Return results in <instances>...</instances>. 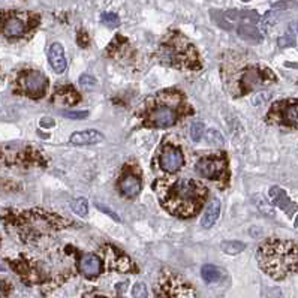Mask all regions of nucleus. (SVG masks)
<instances>
[{"label": "nucleus", "instance_id": "nucleus-4", "mask_svg": "<svg viewBox=\"0 0 298 298\" xmlns=\"http://www.w3.org/2000/svg\"><path fill=\"white\" fill-rule=\"evenodd\" d=\"M267 120L270 123L298 128V100H280L276 102L268 116Z\"/></svg>", "mask_w": 298, "mask_h": 298}, {"label": "nucleus", "instance_id": "nucleus-17", "mask_svg": "<svg viewBox=\"0 0 298 298\" xmlns=\"http://www.w3.org/2000/svg\"><path fill=\"white\" fill-rule=\"evenodd\" d=\"M237 34L243 40L250 42V44H260L262 40V36H261L260 30L254 24H250V22H242L237 27Z\"/></svg>", "mask_w": 298, "mask_h": 298}, {"label": "nucleus", "instance_id": "nucleus-5", "mask_svg": "<svg viewBox=\"0 0 298 298\" xmlns=\"http://www.w3.org/2000/svg\"><path fill=\"white\" fill-rule=\"evenodd\" d=\"M20 82H21V87L27 96H30L33 99H39L45 94L48 81H46L45 75H42L40 72L28 70L21 75Z\"/></svg>", "mask_w": 298, "mask_h": 298}, {"label": "nucleus", "instance_id": "nucleus-28", "mask_svg": "<svg viewBox=\"0 0 298 298\" xmlns=\"http://www.w3.org/2000/svg\"><path fill=\"white\" fill-rule=\"evenodd\" d=\"M94 204H96V207H98L100 212H104L105 214H108V216H110L112 220H116V222H120V218H118V214H117V213H114L111 208H108L106 206H104V204H100V202H98V201H96Z\"/></svg>", "mask_w": 298, "mask_h": 298}, {"label": "nucleus", "instance_id": "nucleus-1", "mask_svg": "<svg viewBox=\"0 0 298 298\" xmlns=\"http://www.w3.org/2000/svg\"><path fill=\"white\" fill-rule=\"evenodd\" d=\"M256 260L264 273L282 280L298 270V246L288 240H267L258 248Z\"/></svg>", "mask_w": 298, "mask_h": 298}, {"label": "nucleus", "instance_id": "nucleus-9", "mask_svg": "<svg viewBox=\"0 0 298 298\" xmlns=\"http://www.w3.org/2000/svg\"><path fill=\"white\" fill-rule=\"evenodd\" d=\"M267 78H273V72L266 70V74H264V70H261L258 68H250V69L244 70L240 78V86L243 87V93L254 90L260 84L266 82Z\"/></svg>", "mask_w": 298, "mask_h": 298}, {"label": "nucleus", "instance_id": "nucleus-11", "mask_svg": "<svg viewBox=\"0 0 298 298\" xmlns=\"http://www.w3.org/2000/svg\"><path fill=\"white\" fill-rule=\"evenodd\" d=\"M268 194H270V198L274 206H278L280 210H284L288 216H294V213L298 210V206L290 200V196L286 195V192L284 189H280L279 186H273Z\"/></svg>", "mask_w": 298, "mask_h": 298}, {"label": "nucleus", "instance_id": "nucleus-25", "mask_svg": "<svg viewBox=\"0 0 298 298\" xmlns=\"http://www.w3.org/2000/svg\"><path fill=\"white\" fill-rule=\"evenodd\" d=\"M204 135V124L201 122H195L190 128V136L195 142H198Z\"/></svg>", "mask_w": 298, "mask_h": 298}, {"label": "nucleus", "instance_id": "nucleus-23", "mask_svg": "<svg viewBox=\"0 0 298 298\" xmlns=\"http://www.w3.org/2000/svg\"><path fill=\"white\" fill-rule=\"evenodd\" d=\"M206 138H207V142L213 144V146H224V136L219 130L216 129H210L207 134H206Z\"/></svg>", "mask_w": 298, "mask_h": 298}, {"label": "nucleus", "instance_id": "nucleus-22", "mask_svg": "<svg viewBox=\"0 0 298 298\" xmlns=\"http://www.w3.org/2000/svg\"><path fill=\"white\" fill-rule=\"evenodd\" d=\"M70 208L80 218H86L88 214V202L86 198H76L70 201Z\"/></svg>", "mask_w": 298, "mask_h": 298}, {"label": "nucleus", "instance_id": "nucleus-20", "mask_svg": "<svg viewBox=\"0 0 298 298\" xmlns=\"http://www.w3.org/2000/svg\"><path fill=\"white\" fill-rule=\"evenodd\" d=\"M201 276H202V280L207 284H218L222 279V272L216 266L207 264V266H202Z\"/></svg>", "mask_w": 298, "mask_h": 298}, {"label": "nucleus", "instance_id": "nucleus-7", "mask_svg": "<svg viewBox=\"0 0 298 298\" xmlns=\"http://www.w3.org/2000/svg\"><path fill=\"white\" fill-rule=\"evenodd\" d=\"M226 168V160L224 156L218 158H202L196 162V172L201 177L210 180H219Z\"/></svg>", "mask_w": 298, "mask_h": 298}, {"label": "nucleus", "instance_id": "nucleus-27", "mask_svg": "<svg viewBox=\"0 0 298 298\" xmlns=\"http://www.w3.org/2000/svg\"><path fill=\"white\" fill-rule=\"evenodd\" d=\"M78 82H80V86H82V87H94V86L98 84L96 78L92 76V75H88V74H82V75L80 76Z\"/></svg>", "mask_w": 298, "mask_h": 298}, {"label": "nucleus", "instance_id": "nucleus-19", "mask_svg": "<svg viewBox=\"0 0 298 298\" xmlns=\"http://www.w3.org/2000/svg\"><path fill=\"white\" fill-rule=\"evenodd\" d=\"M110 249H111V256H112L110 260V267L116 268L118 272H129L132 268L130 267V260L126 255L117 252L116 249H112V248H110Z\"/></svg>", "mask_w": 298, "mask_h": 298}, {"label": "nucleus", "instance_id": "nucleus-18", "mask_svg": "<svg viewBox=\"0 0 298 298\" xmlns=\"http://www.w3.org/2000/svg\"><path fill=\"white\" fill-rule=\"evenodd\" d=\"M26 32V22L16 16L9 18L3 24V34L6 38H20Z\"/></svg>", "mask_w": 298, "mask_h": 298}, {"label": "nucleus", "instance_id": "nucleus-13", "mask_svg": "<svg viewBox=\"0 0 298 298\" xmlns=\"http://www.w3.org/2000/svg\"><path fill=\"white\" fill-rule=\"evenodd\" d=\"M118 189H120V192H122L124 196L134 198V196H136V195L140 194V190H141V180H140V177H138L135 172L129 171V172H126V174L120 178Z\"/></svg>", "mask_w": 298, "mask_h": 298}, {"label": "nucleus", "instance_id": "nucleus-34", "mask_svg": "<svg viewBox=\"0 0 298 298\" xmlns=\"http://www.w3.org/2000/svg\"><path fill=\"white\" fill-rule=\"evenodd\" d=\"M294 225H296V228H298V216L297 219H296V222H294Z\"/></svg>", "mask_w": 298, "mask_h": 298}, {"label": "nucleus", "instance_id": "nucleus-12", "mask_svg": "<svg viewBox=\"0 0 298 298\" xmlns=\"http://www.w3.org/2000/svg\"><path fill=\"white\" fill-rule=\"evenodd\" d=\"M48 60H50V64L56 74H63L66 70L68 62H66L64 50H63L62 44H58V42L51 44V46L48 50Z\"/></svg>", "mask_w": 298, "mask_h": 298}, {"label": "nucleus", "instance_id": "nucleus-24", "mask_svg": "<svg viewBox=\"0 0 298 298\" xmlns=\"http://www.w3.org/2000/svg\"><path fill=\"white\" fill-rule=\"evenodd\" d=\"M100 20H102L104 24H106V26H110V27H117V26H120V18H118V15H116V14H112V12H105V14H102V15H100Z\"/></svg>", "mask_w": 298, "mask_h": 298}, {"label": "nucleus", "instance_id": "nucleus-33", "mask_svg": "<svg viewBox=\"0 0 298 298\" xmlns=\"http://www.w3.org/2000/svg\"><path fill=\"white\" fill-rule=\"evenodd\" d=\"M87 42H88V40H87V34L82 33V34H81V39L78 38V44H81L82 46H87Z\"/></svg>", "mask_w": 298, "mask_h": 298}, {"label": "nucleus", "instance_id": "nucleus-26", "mask_svg": "<svg viewBox=\"0 0 298 298\" xmlns=\"http://www.w3.org/2000/svg\"><path fill=\"white\" fill-rule=\"evenodd\" d=\"M132 296H134L135 298L148 297V291H147L146 284H144V282H138V284H135V285H134V288H132Z\"/></svg>", "mask_w": 298, "mask_h": 298}, {"label": "nucleus", "instance_id": "nucleus-2", "mask_svg": "<svg viewBox=\"0 0 298 298\" xmlns=\"http://www.w3.org/2000/svg\"><path fill=\"white\" fill-rule=\"evenodd\" d=\"M206 188L195 180H177L165 184L159 196L172 214L189 218L198 212L206 200Z\"/></svg>", "mask_w": 298, "mask_h": 298}, {"label": "nucleus", "instance_id": "nucleus-32", "mask_svg": "<svg viewBox=\"0 0 298 298\" xmlns=\"http://www.w3.org/2000/svg\"><path fill=\"white\" fill-rule=\"evenodd\" d=\"M40 126H44V128H52L54 126V122H52V118L45 117V118L40 120Z\"/></svg>", "mask_w": 298, "mask_h": 298}, {"label": "nucleus", "instance_id": "nucleus-31", "mask_svg": "<svg viewBox=\"0 0 298 298\" xmlns=\"http://www.w3.org/2000/svg\"><path fill=\"white\" fill-rule=\"evenodd\" d=\"M258 198V196H256ZM260 200V202H258V208L261 210V212H264L266 214H268V216H273V208L267 204V201L266 200H262L261 196L258 198Z\"/></svg>", "mask_w": 298, "mask_h": 298}, {"label": "nucleus", "instance_id": "nucleus-36", "mask_svg": "<svg viewBox=\"0 0 298 298\" xmlns=\"http://www.w3.org/2000/svg\"><path fill=\"white\" fill-rule=\"evenodd\" d=\"M243 2H249V0H243Z\"/></svg>", "mask_w": 298, "mask_h": 298}, {"label": "nucleus", "instance_id": "nucleus-14", "mask_svg": "<svg viewBox=\"0 0 298 298\" xmlns=\"http://www.w3.org/2000/svg\"><path fill=\"white\" fill-rule=\"evenodd\" d=\"M80 270L87 278H96L102 272V261L94 254H86L80 260Z\"/></svg>", "mask_w": 298, "mask_h": 298}, {"label": "nucleus", "instance_id": "nucleus-29", "mask_svg": "<svg viewBox=\"0 0 298 298\" xmlns=\"http://www.w3.org/2000/svg\"><path fill=\"white\" fill-rule=\"evenodd\" d=\"M63 116L68 118H72V120H81V118H86L88 116V112L87 111H66V112H63Z\"/></svg>", "mask_w": 298, "mask_h": 298}, {"label": "nucleus", "instance_id": "nucleus-15", "mask_svg": "<svg viewBox=\"0 0 298 298\" xmlns=\"http://www.w3.org/2000/svg\"><path fill=\"white\" fill-rule=\"evenodd\" d=\"M104 141V135L96 129H87L74 132L69 138V142L74 146H87V144H98Z\"/></svg>", "mask_w": 298, "mask_h": 298}, {"label": "nucleus", "instance_id": "nucleus-16", "mask_svg": "<svg viewBox=\"0 0 298 298\" xmlns=\"http://www.w3.org/2000/svg\"><path fill=\"white\" fill-rule=\"evenodd\" d=\"M219 214H220V201H219L218 198H214V200H212V202L207 206L206 213H204V216H202V219H201L202 228H204V230H210V228L216 224Z\"/></svg>", "mask_w": 298, "mask_h": 298}, {"label": "nucleus", "instance_id": "nucleus-21", "mask_svg": "<svg viewBox=\"0 0 298 298\" xmlns=\"http://www.w3.org/2000/svg\"><path fill=\"white\" fill-rule=\"evenodd\" d=\"M220 249L228 255H238L246 249V244L238 240H231V242H224L220 244Z\"/></svg>", "mask_w": 298, "mask_h": 298}, {"label": "nucleus", "instance_id": "nucleus-3", "mask_svg": "<svg viewBox=\"0 0 298 298\" xmlns=\"http://www.w3.org/2000/svg\"><path fill=\"white\" fill-rule=\"evenodd\" d=\"M160 52H162V60L176 68L196 69L200 66V60L195 48L182 34H174L172 38H170L162 45Z\"/></svg>", "mask_w": 298, "mask_h": 298}, {"label": "nucleus", "instance_id": "nucleus-35", "mask_svg": "<svg viewBox=\"0 0 298 298\" xmlns=\"http://www.w3.org/2000/svg\"><path fill=\"white\" fill-rule=\"evenodd\" d=\"M0 272H3V267H0Z\"/></svg>", "mask_w": 298, "mask_h": 298}, {"label": "nucleus", "instance_id": "nucleus-8", "mask_svg": "<svg viewBox=\"0 0 298 298\" xmlns=\"http://www.w3.org/2000/svg\"><path fill=\"white\" fill-rule=\"evenodd\" d=\"M160 168L166 172H177L183 165H184V158L180 148L166 146L159 158Z\"/></svg>", "mask_w": 298, "mask_h": 298}, {"label": "nucleus", "instance_id": "nucleus-30", "mask_svg": "<svg viewBox=\"0 0 298 298\" xmlns=\"http://www.w3.org/2000/svg\"><path fill=\"white\" fill-rule=\"evenodd\" d=\"M278 44H279V46H288V45H296V39H294V36H292V34H285V36L279 38Z\"/></svg>", "mask_w": 298, "mask_h": 298}, {"label": "nucleus", "instance_id": "nucleus-10", "mask_svg": "<svg viewBox=\"0 0 298 298\" xmlns=\"http://www.w3.org/2000/svg\"><path fill=\"white\" fill-rule=\"evenodd\" d=\"M162 288H164V292L171 290L168 297H196V294L192 291L190 286L184 285L178 278H174V276L171 279H162ZM164 292H160L159 296H164Z\"/></svg>", "mask_w": 298, "mask_h": 298}, {"label": "nucleus", "instance_id": "nucleus-6", "mask_svg": "<svg viewBox=\"0 0 298 298\" xmlns=\"http://www.w3.org/2000/svg\"><path fill=\"white\" fill-rule=\"evenodd\" d=\"M147 122L153 128H170L177 122V111L168 104H159L150 110Z\"/></svg>", "mask_w": 298, "mask_h": 298}]
</instances>
